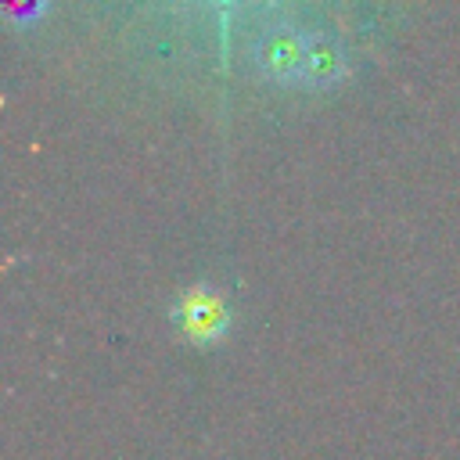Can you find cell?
I'll list each match as a JSON object with an SVG mask.
<instances>
[{"mask_svg": "<svg viewBox=\"0 0 460 460\" xmlns=\"http://www.w3.org/2000/svg\"><path fill=\"white\" fill-rule=\"evenodd\" d=\"M180 316H183V323H187L198 338H212V334H216V331H223V323H226V316H223L219 302H216L212 295H205V291H194V295L183 302Z\"/></svg>", "mask_w": 460, "mask_h": 460, "instance_id": "cell-1", "label": "cell"}]
</instances>
